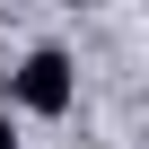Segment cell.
I'll use <instances>...</instances> for the list:
<instances>
[{
	"label": "cell",
	"instance_id": "cell-1",
	"mask_svg": "<svg viewBox=\"0 0 149 149\" xmlns=\"http://www.w3.org/2000/svg\"><path fill=\"white\" fill-rule=\"evenodd\" d=\"M70 88H79V70H70L61 44H35V53L9 70V105H18V114H44V123L70 114Z\"/></svg>",
	"mask_w": 149,
	"mask_h": 149
},
{
	"label": "cell",
	"instance_id": "cell-2",
	"mask_svg": "<svg viewBox=\"0 0 149 149\" xmlns=\"http://www.w3.org/2000/svg\"><path fill=\"white\" fill-rule=\"evenodd\" d=\"M0 149H18V132H9V114H0Z\"/></svg>",
	"mask_w": 149,
	"mask_h": 149
}]
</instances>
